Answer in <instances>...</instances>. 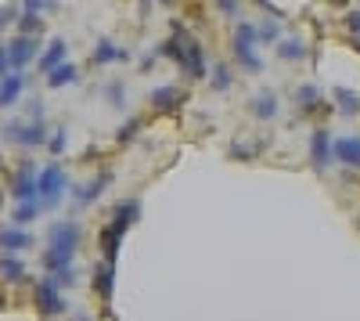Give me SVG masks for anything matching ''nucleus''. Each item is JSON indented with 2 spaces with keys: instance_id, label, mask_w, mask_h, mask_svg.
I'll return each instance as SVG.
<instances>
[{
  "instance_id": "14",
  "label": "nucleus",
  "mask_w": 360,
  "mask_h": 321,
  "mask_svg": "<svg viewBox=\"0 0 360 321\" xmlns=\"http://www.w3.org/2000/svg\"><path fill=\"white\" fill-rule=\"evenodd\" d=\"M65 54H69V44H65V40H51V44H47V51L37 58L40 73H54L58 65H65Z\"/></svg>"
},
{
  "instance_id": "29",
  "label": "nucleus",
  "mask_w": 360,
  "mask_h": 321,
  "mask_svg": "<svg viewBox=\"0 0 360 321\" xmlns=\"http://www.w3.org/2000/svg\"><path fill=\"white\" fill-rule=\"evenodd\" d=\"M47 278H51V282H54L58 289H62V285L69 289V285L76 282V271H72V268H65V271H54V275H47Z\"/></svg>"
},
{
  "instance_id": "28",
  "label": "nucleus",
  "mask_w": 360,
  "mask_h": 321,
  "mask_svg": "<svg viewBox=\"0 0 360 321\" xmlns=\"http://www.w3.org/2000/svg\"><path fill=\"white\" fill-rule=\"evenodd\" d=\"M231 87V69L227 65H217L213 69V91H227Z\"/></svg>"
},
{
  "instance_id": "4",
  "label": "nucleus",
  "mask_w": 360,
  "mask_h": 321,
  "mask_svg": "<svg viewBox=\"0 0 360 321\" xmlns=\"http://www.w3.org/2000/svg\"><path fill=\"white\" fill-rule=\"evenodd\" d=\"M65 170L58 166V163H51V166H44L40 173H37V202L40 206H58V199H62V191H65Z\"/></svg>"
},
{
  "instance_id": "2",
  "label": "nucleus",
  "mask_w": 360,
  "mask_h": 321,
  "mask_svg": "<svg viewBox=\"0 0 360 321\" xmlns=\"http://www.w3.org/2000/svg\"><path fill=\"white\" fill-rule=\"evenodd\" d=\"M162 54H169L173 62L184 69L191 80H202V76H205V54H202V44L188 33L184 25H176V33L162 44Z\"/></svg>"
},
{
  "instance_id": "26",
  "label": "nucleus",
  "mask_w": 360,
  "mask_h": 321,
  "mask_svg": "<svg viewBox=\"0 0 360 321\" xmlns=\"http://www.w3.org/2000/svg\"><path fill=\"white\" fill-rule=\"evenodd\" d=\"M278 37H281V29H278V22H274V18L263 22V25L256 29V40H259V44H278Z\"/></svg>"
},
{
  "instance_id": "9",
  "label": "nucleus",
  "mask_w": 360,
  "mask_h": 321,
  "mask_svg": "<svg viewBox=\"0 0 360 321\" xmlns=\"http://www.w3.org/2000/svg\"><path fill=\"white\" fill-rule=\"evenodd\" d=\"M332 159H339L342 166H353V170H360V134L332 137Z\"/></svg>"
},
{
  "instance_id": "15",
  "label": "nucleus",
  "mask_w": 360,
  "mask_h": 321,
  "mask_svg": "<svg viewBox=\"0 0 360 321\" xmlns=\"http://www.w3.org/2000/svg\"><path fill=\"white\" fill-rule=\"evenodd\" d=\"M94 289H98V296L101 303H112V289H115V268L112 264H94Z\"/></svg>"
},
{
  "instance_id": "32",
  "label": "nucleus",
  "mask_w": 360,
  "mask_h": 321,
  "mask_svg": "<svg viewBox=\"0 0 360 321\" xmlns=\"http://www.w3.org/2000/svg\"><path fill=\"white\" fill-rule=\"evenodd\" d=\"M108 98H112V105H123V98H127L123 83H112V87H108Z\"/></svg>"
},
{
  "instance_id": "18",
  "label": "nucleus",
  "mask_w": 360,
  "mask_h": 321,
  "mask_svg": "<svg viewBox=\"0 0 360 321\" xmlns=\"http://www.w3.org/2000/svg\"><path fill=\"white\" fill-rule=\"evenodd\" d=\"M127 58H130L127 47H115L112 40H101L94 47V54H90V62H94V65H108V62H127Z\"/></svg>"
},
{
  "instance_id": "12",
  "label": "nucleus",
  "mask_w": 360,
  "mask_h": 321,
  "mask_svg": "<svg viewBox=\"0 0 360 321\" xmlns=\"http://www.w3.org/2000/svg\"><path fill=\"white\" fill-rule=\"evenodd\" d=\"M137 217H141V202H137V199H127V202H119V206L112 210V220H108V224L127 235V231L137 224Z\"/></svg>"
},
{
  "instance_id": "16",
  "label": "nucleus",
  "mask_w": 360,
  "mask_h": 321,
  "mask_svg": "<svg viewBox=\"0 0 360 321\" xmlns=\"http://www.w3.org/2000/svg\"><path fill=\"white\" fill-rule=\"evenodd\" d=\"M180 101H184V94H180V87H173V83L155 87V91H152V108L155 112H173Z\"/></svg>"
},
{
  "instance_id": "36",
  "label": "nucleus",
  "mask_w": 360,
  "mask_h": 321,
  "mask_svg": "<svg viewBox=\"0 0 360 321\" xmlns=\"http://www.w3.org/2000/svg\"><path fill=\"white\" fill-rule=\"evenodd\" d=\"M0 310H4V296H0Z\"/></svg>"
},
{
  "instance_id": "30",
  "label": "nucleus",
  "mask_w": 360,
  "mask_h": 321,
  "mask_svg": "<svg viewBox=\"0 0 360 321\" xmlns=\"http://www.w3.org/2000/svg\"><path fill=\"white\" fill-rule=\"evenodd\" d=\"M137 130H141V120H130L127 127H119V134H115V137H119V141H130Z\"/></svg>"
},
{
  "instance_id": "39",
  "label": "nucleus",
  "mask_w": 360,
  "mask_h": 321,
  "mask_svg": "<svg viewBox=\"0 0 360 321\" xmlns=\"http://www.w3.org/2000/svg\"><path fill=\"white\" fill-rule=\"evenodd\" d=\"M356 227H360V220H356Z\"/></svg>"
},
{
  "instance_id": "6",
  "label": "nucleus",
  "mask_w": 360,
  "mask_h": 321,
  "mask_svg": "<svg viewBox=\"0 0 360 321\" xmlns=\"http://www.w3.org/2000/svg\"><path fill=\"white\" fill-rule=\"evenodd\" d=\"M33 303H37V310L44 314V317H58V314H65V296H62V289H58L47 275L37 282V289H33Z\"/></svg>"
},
{
  "instance_id": "11",
  "label": "nucleus",
  "mask_w": 360,
  "mask_h": 321,
  "mask_svg": "<svg viewBox=\"0 0 360 321\" xmlns=\"http://www.w3.org/2000/svg\"><path fill=\"white\" fill-rule=\"evenodd\" d=\"M22 91H25V76L22 73H4V76H0V108L18 105Z\"/></svg>"
},
{
  "instance_id": "27",
  "label": "nucleus",
  "mask_w": 360,
  "mask_h": 321,
  "mask_svg": "<svg viewBox=\"0 0 360 321\" xmlns=\"http://www.w3.org/2000/svg\"><path fill=\"white\" fill-rule=\"evenodd\" d=\"M37 213H40V202H22V206H15V224L37 220Z\"/></svg>"
},
{
  "instance_id": "25",
  "label": "nucleus",
  "mask_w": 360,
  "mask_h": 321,
  "mask_svg": "<svg viewBox=\"0 0 360 321\" xmlns=\"http://www.w3.org/2000/svg\"><path fill=\"white\" fill-rule=\"evenodd\" d=\"M76 80H79V73H76V65H69V62L58 65L54 73H47V83H51V87H65V83H76Z\"/></svg>"
},
{
  "instance_id": "8",
  "label": "nucleus",
  "mask_w": 360,
  "mask_h": 321,
  "mask_svg": "<svg viewBox=\"0 0 360 321\" xmlns=\"http://www.w3.org/2000/svg\"><path fill=\"white\" fill-rule=\"evenodd\" d=\"M11 195L18 199V206H22V202H37V166H33V163H25V166L15 173Z\"/></svg>"
},
{
  "instance_id": "13",
  "label": "nucleus",
  "mask_w": 360,
  "mask_h": 321,
  "mask_svg": "<svg viewBox=\"0 0 360 321\" xmlns=\"http://www.w3.org/2000/svg\"><path fill=\"white\" fill-rule=\"evenodd\" d=\"M98 246H101V260L115 268V260H119V246H123V231H115L112 224H105V227H101V235H98Z\"/></svg>"
},
{
  "instance_id": "21",
  "label": "nucleus",
  "mask_w": 360,
  "mask_h": 321,
  "mask_svg": "<svg viewBox=\"0 0 360 321\" xmlns=\"http://www.w3.org/2000/svg\"><path fill=\"white\" fill-rule=\"evenodd\" d=\"M335 108H339L342 115H356V112H360V94L346 91V87H335Z\"/></svg>"
},
{
  "instance_id": "34",
  "label": "nucleus",
  "mask_w": 360,
  "mask_h": 321,
  "mask_svg": "<svg viewBox=\"0 0 360 321\" xmlns=\"http://www.w3.org/2000/svg\"><path fill=\"white\" fill-rule=\"evenodd\" d=\"M11 22H18V8H4V11H0V29L11 25Z\"/></svg>"
},
{
  "instance_id": "10",
  "label": "nucleus",
  "mask_w": 360,
  "mask_h": 321,
  "mask_svg": "<svg viewBox=\"0 0 360 321\" xmlns=\"http://www.w3.org/2000/svg\"><path fill=\"white\" fill-rule=\"evenodd\" d=\"M310 163H314V170H328V163H332V134L324 127H317L310 134Z\"/></svg>"
},
{
  "instance_id": "20",
  "label": "nucleus",
  "mask_w": 360,
  "mask_h": 321,
  "mask_svg": "<svg viewBox=\"0 0 360 321\" xmlns=\"http://www.w3.org/2000/svg\"><path fill=\"white\" fill-rule=\"evenodd\" d=\"M252 115H256V120H274V115H278V94L274 91H259L252 98Z\"/></svg>"
},
{
  "instance_id": "1",
  "label": "nucleus",
  "mask_w": 360,
  "mask_h": 321,
  "mask_svg": "<svg viewBox=\"0 0 360 321\" xmlns=\"http://www.w3.org/2000/svg\"><path fill=\"white\" fill-rule=\"evenodd\" d=\"M76 246H79V224L76 220H58L47 235V249H44V268L54 275V271H65L72 268V256H76Z\"/></svg>"
},
{
  "instance_id": "38",
  "label": "nucleus",
  "mask_w": 360,
  "mask_h": 321,
  "mask_svg": "<svg viewBox=\"0 0 360 321\" xmlns=\"http://www.w3.org/2000/svg\"><path fill=\"white\" fill-rule=\"evenodd\" d=\"M356 51H360V44H356Z\"/></svg>"
},
{
  "instance_id": "37",
  "label": "nucleus",
  "mask_w": 360,
  "mask_h": 321,
  "mask_svg": "<svg viewBox=\"0 0 360 321\" xmlns=\"http://www.w3.org/2000/svg\"><path fill=\"white\" fill-rule=\"evenodd\" d=\"M79 321H90V317H79Z\"/></svg>"
},
{
  "instance_id": "31",
  "label": "nucleus",
  "mask_w": 360,
  "mask_h": 321,
  "mask_svg": "<svg viewBox=\"0 0 360 321\" xmlns=\"http://www.w3.org/2000/svg\"><path fill=\"white\" fill-rule=\"evenodd\" d=\"M346 25H349V33H353L356 44H360V11H349V15H346Z\"/></svg>"
},
{
  "instance_id": "33",
  "label": "nucleus",
  "mask_w": 360,
  "mask_h": 321,
  "mask_svg": "<svg viewBox=\"0 0 360 321\" xmlns=\"http://www.w3.org/2000/svg\"><path fill=\"white\" fill-rule=\"evenodd\" d=\"M65 141H69V137H65V130H58V134L51 137V152L58 156V152H62V149H65Z\"/></svg>"
},
{
  "instance_id": "3",
  "label": "nucleus",
  "mask_w": 360,
  "mask_h": 321,
  "mask_svg": "<svg viewBox=\"0 0 360 321\" xmlns=\"http://www.w3.org/2000/svg\"><path fill=\"white\" fill-rule=\"evenodd\" d=\"M256 25L252 22H238V29H234V58H238V65L242 69H249V73H259L263 69V62H259V54H256Z\"/></svg>"
},
{
  "instance_id": "7",
  "label": "nucleus",
  "mask_w": 360,
  "mask_h": 321,
  "mask_svg": "<svg viewBox=\"0 0 360 321\" xmlns=\"http://www.w3.org/2000/svg\"><path fill=\"white\" fill-rule=\"evenodd\" d=\"M37 47H40V44H37L33 37H15V40H8V44H4L8 69H11V73H22L29 62H33V58H40V54H37Z\"/></svg>"
},
{
  "instance_id": "22",
  "label": "nucleus",
  "mask_w": 360,
  "mask_h": 321,
  "mask_svg": "<svg viewBox=\"0 0 360 321\" xmlns=\"http://www.w3.org/2000/svg\"><path fill=\"white\" fill-rule=\"evenodd\" d=\"M295 101H299V112H317V108H324L317 87H299V91H295Z\"/></svg>"
},
{
  "instance_id": "5",
  "label": "nucleus",
  "mask_w": 360,
  "mask_h": 321,
  "mask_svg": "<svg viewBox=\"0 0 360 321\" xmlns=\"http://www.w3.org/2000/svg\"><path fill=\"white\" fill-rule=\"evenodd\" d=\"M0 137L11 144H22V149H40V144H47V127H44V120L8 123V127H0Z\"/></svg>"
},
{
  "instance_id": "24",
  "label": "nucleus",
  "mask_w": 360,
  "mask_h": 321,
  "mask_svg": "<svg viewBox=\"0 0 360 321\" xmlns=\"http://www.w3.org/2000/svg\"><path fill=\"white\" fill-rule=\"evenodd\" d=\"M278 54L285 62H299V58H307V44L303 40H278Z\"/></svg>"
},
{
  "instance_id": "19",
  "label": "nucleus",
  "mask_w": 360,
  "mask_h": 321,
  "mask_svg": "<svg viewBox=\"0 0 360 321\" xmlns=\"http://www.w3.org/2000/svg\"><path fill=\"white\" fill-rule=\"evenodd\" d=\"M0 246H4L8 253H18V249L33 246V235H29V231H18V227H0Z\"/></svg>"
},
{
  "instance_id": "35",
  "label": "nucleus",
  "mask_w": 360,
  "mask_h": 321,
  "mask_svg": "<svg viewBox=\"0 0 360 321\" xmlns=\"http://www.w3.org/2000/svg\"><path fill=\"white\" fill-rule=\"evenodd\" d=\"M217 8H220L224 15H234V11H238V4H231V0H224V4H217Z\"/></svg>"
},
{
  "instance_id": "23",
  "label": "nucleus",
  "mask_w": 360,
  "mask_h": 321,
  "mask_svg": "<svg viewBox=\"0 0 360 321\" xmlns=\"http://www.w3.org/2000/svg\"><path fill=\"white\" fill-rule=\"evenodd\" d=\"M0 278H4V282H11V285H18V282L25 278L22 260H15V256H0Z\"/></svg>"
},
{
  "instance_id": "17",
  "label": "nucleus",
  "mask_w": 360,
  "mask_h": 321,
  "mask_svg": "<svg viewBox=\"0 0 360 321\" xmlns=\"http://www.w3.org/2000/svg\"><path fill=\"white\" fill-rule=\"evenodd\" d=\"M108 184H112V173H108V170H101L94 181H90V184H83V188H76L72 195H76V202H79V206H86V202H94V199H98V195H101Z\"/></svg>"
}]
</instances>
